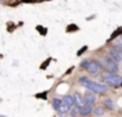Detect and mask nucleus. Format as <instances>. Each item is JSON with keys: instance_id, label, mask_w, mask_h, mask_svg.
Segmentation results:
<instances>
[{"instance_id": "f257e3e1", "label": "nucleus", "mask_w": 122, "mask_h": 117, "mask_svg": "<svg viewBox=\"0 0 122 117\" xmlns=\"http://www.w3.org/2000/svg\"><path fill=\"white\" fill-rule=\"evenodd\" d=\"M79 83L82 85V86H85L86 89H88L90 91L95 92V94H105L108 91V89H107L104 85L99 83V82H95L92 80H90V78L87 77H79Z\"/></svg>"}, {"instance_id": "f03ea898", "label": "nucleus", "mask_w": 122, "mask_h": 117, "mask_svg": "<svg viewBox=\"0 0 122 117\" xmlns=\"http://www.w3.org/2000/svg\"><path fill=\"white\" fill-rule=\"evenodd\" d=\"M103 78L109 86H113V87H121L122 86V77L114 74V73L105 72V73H103Z\"/></svg>"}, {"instance_id": "7ed1b4c3", "label": "nucleus", "mask_w": 122, "mask_h": 117, "mask_svg": "<svg viewBox=\"0 0 122 117\" xmlns=\"http://www.w3.org/2000/svg\"><path fill=\"white\" fill-rule=\"evenodd\" d=\"M103 64H104V66L107 68V70L110 73H116L117 72V61L114 60L112 56H105L104 57V60H103Z\"/></svg>"}, {"instance_id": "20e7f679", "label": "nucleus", "mask_w": 122, "mask_h": 117, "mask_svg": "<svg viewBox=\"0 0 122 117\" xmlns=\"http://www.w3.org/2000/svg\"><path fill=\"white\" fill-rule=\"evenodd\" d=\"M100 69H101V65L95 60H90L88 65H87V68H86L87 72H88L90 74H92V75H96L97 73L100 72Z\"/></svg>"}, {"instance_id": "39448f33", "label": "nucleus", "mask_w": 122, "mask_h": 117, "mask_svg": "<svg viewBox=\"0 0 122 117\" xmlns=\"http://www.w3.org/2000/svg\"><path fill=\"white\" fill-rule=\"evenodd\" d=\"M109 52H110V56L114 58V60L117 61V63L122 60V49H121L118 46H113V47H110Z\"/></svg>"}, {"instance_id": "423d86ee", "label": "nucleus", "mask_w": 122, "mask_h": 117, "mask_svg": "<svg viewBox=\"0 0 122 117\" xmlns=\"http://www.w3.org/2000/svg\"><path fill=\"white\" fill-rule=\"evenodd\" d=\"M94 112V108H92V104H85L83 107L79 108V115L82 116H87L90 115V113Z\"/></svg>"}, {"instance_id": "0eeeda50", "label": "nucleus", "mask_w": 122, "mask_h": 117, "mask_svg": "<svg viewBox=\"0 0 122 117\" xmlns=\"http://www.w3.org/2000/svg\"><path fill=\"white\" fill-rule=\"evenodd\" d=\"M74 104L78 105V107L81 108V107H83V105L86 104V101H85V99H83L79 94H75V95H74Z\"/></svg>"}, {"instance_id": "6e6552de", "label": "nucleus", "mask_w": 122, "mask_h": 117, "mask_svg": "<svg viewBox=\"0 0 122 117\" xmlns=\"http://www.w3.org/2000/svg\"><path fill=\"white\" fill-rule=\"evenodd\" d=\"M85 101H86V104H94L95 103V95L91 92H87L85 95Z\"/></svg>"}, {"instance_id": "1a4fd4ad", "label": "nucleus", "mask_w": 122, "mask_h": 117, "mask_svg": "<svg viewBox=\"0 0 122 117\" xmlns=\"http://www.w3.org/2000/svg\"><path fill=\"white\" fill-rule=\"evenodd\" d=\"M61 103H62V100H61V99H59V98H55L53 100H52V105H53V109L59 111V108H60Z\"/></svg>"}, {"instance_id": "9d476101", "label": "nucleus", "mask_w": 122, "mask_h": 117, "mask_svg": "<svg viewBox=\"0 0 122 117\" xmlns=\"http://www.w3.org/2000/svg\"><path fill=\"white\" fill-rule=\"evenodd\" d=\"M120 35H122V26H120V27H117L114 31H113L112 35H110V39H114V38L120 37Z\"/></svg>"}, {"instance_id": "9b49d317", "label": "nucleus", "mask_w": 122, "mask_h": 117, "mask_svg": "<svg viewBox=\"0 0 122 117\" xmlns=\"http://www.w3.org/2000/svg\"><path fill=\"white\" fill-rule=\"evenodd\" d=\"M104 105H105V107H108V108H110V109H113V107H114L113 99H105V100H104Z\"/></svg>"}, {"instance_id": "f8f14e48", "label": "nucleus", "mask_w": 122, "mask_h": 117, "mask_svg": "<svg viewBox=\"0 0 122 117\" xmlns=\"http://www.w3.org/2000/svg\"><path fill=\"white\" fill-rule=\"evenodd\" d=\"M78 26L75 25V23H71V25H69L68 27H66V31H68V33H70V31H78Z\"/></svg>"}, {"instance_id": "ddd939ff", "label": "nucleus", "mask_w": 122, "mask_h": 117, "mask_svg": "<svg viewBox=\"0 0 122 117\" xmlns=\"http://www.w3.org/2000/svg\"><path fill=\"white\" fill-rule=\"evenodd\" d=\"M94 113L96 116H103L104 115V111H103V108H100V107H99V108H94Z\"/></svg>"}, {"instance_id": "4468645a", "label": "nucleus", "mask_w": 122, "mask_h": 117, "mask_svg": "<svg viewBox=\"0 0 122 117\" xmlns=\"http://www.w3.org/2000/svg\"><path fill=\"white\" fill-rule=\"evenodd\" d=\"M36 30L39 31L42 35H47V29L43 27V26H36Z\"/></svg>"}, {"instance_id": "2eb2a0df", "label": "nucleus", "mask_w": 122, "mask_h": 117, "mask_svg": "<svg viewBox=\"0 0 122 117\" xmlns=\"http://www.w3.org/2000/svg\"><path fill=\"white\" fill-rule=\"evenodd\" d=\"M49 63H51V58H47V60H46L42 65H40V69H47V66H48Z\"/></svg>"}, {"instance_id": "dca6fc26", "label": "nucleus", "mask_w": 122, "mask_h": 117, "mask_svg": "<svg viewBox=\"0 0 122 117\" xmlns=\"http://www.w3.org/2000/svg\"><path fill=\"white\" fill-rule=\"evenodd\" d=\"M36 98H40V99H43V100H46L47 99V92H42V94H36Z\"/></svg>"}, {"instance_id": "f3484780", "label": "nucleus", "mask_w": 122, "mask_h": 117, "mask_svg": "<svg viewBox=\"0 0 122 117\" xmlns=\"http://www.w3.org/2000/svg\"><path fill=\"white\" fill-rule=\"evenodd\" d=\"M86 51H87V46H83V48H81L79 51L77 52V56H81V55H82V53H85Z\"/></svg>"}, {"instance_id": "a211bd4d", "label": "nucleus", "mask_w": 122, "mask_h": 117, "mask_svg": "<svg viewBox=\"0 0 122 117\" xmlns=\"http://www.w3.org/2000/svg\"><path fill=\"white\" fill-rule=\"evenodd\" d=\"M88 63H90V60H83V61H81V66H82L83 69H86L87 65H88Z\"/></svg>"}]
</instances>
